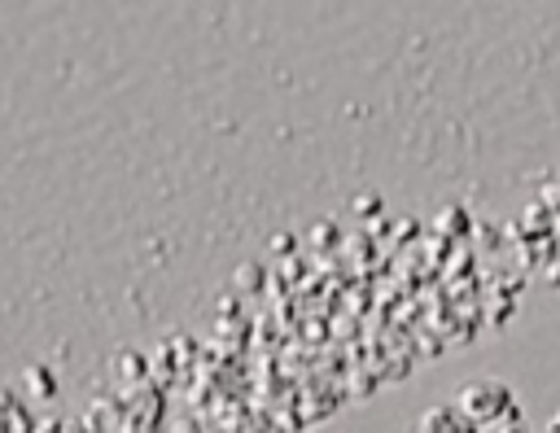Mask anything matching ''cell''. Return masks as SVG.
Wrapping results in <instances>:
<instances>
[{
  "label": "cell",
  "instance_id": "obj_1",
  "mask_svg": "<svg viewBox=\"0 0 560 433\" xmlns=\"http://www.w3.org/2000/svg\"><path fill=\"white\" fill-rule=\"evenodd\" d=\"M455 402L468 411V420H472L481 433H508L512 424H525L516 389H512L508 381H499V376L468 381V385L459 389V398H455Z\"/></svg>",
  "mask_w": 560,
  "mask_h": 433
},
{
  "label": "cell",
  "instance_id": "obj_2",
  "mask_svg": "<svg viewBox=\"0 0 560 433\" xmlns=\"http://www.w3.org/2000/svg\"><path fill=\"white\" fill-rule=\"evenodd\" d=\"M416 433H481L459 402H438L416 420Z\"/></svg>",
  "mask_w": 560,
  "mask_h": 433
},
{
  "label": "cell",
  "instance_id": "obj_3",
  "mask_svg": "<svg viewBox=\"0 0 560 433\" xmlns=\"http://www.w3.org/2000/svg\"><path fill=\"white\" fill-rule=\"evenodd\" d=\"M547 433H560V411L551 416V424H547Z\"/></svg>",
  "mask_w": 560,
  "mask_h": 433
},
{
  "label": "cell",
  "instance_id": "obj_4",
  "mask_svg": "<svg viewBox=\"0 0 560 433\" xmlns=\"http://www.w3.org/2000/svg\"><path fill=\"white\" fill-rule=\"evenodd\" d=\"M508 433H529V429H525V424H512V429H508Z\"/></svg>",
  "mask_w": 560,
  "mask_h": 433
}]
</instances>
